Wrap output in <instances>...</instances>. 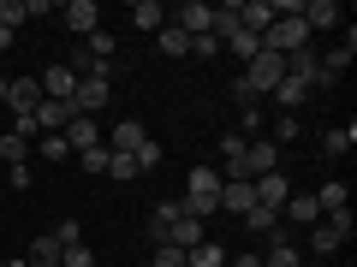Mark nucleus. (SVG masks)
<instances>
[{"label": "nucleus", "instance_id": "obj_1", "mask_svg": "<svg viewBox=\"0 0 357 267\" xmlns=\"http://www.w3.org/2000/svg\"><path fill=\"white\" fill-rule=\"evenodd\" d=\"M220 184L227 178L215 172V166H191V178H185V214H197V220H208V214H220Z\"/></svg>", "mask_w": 357, "mask_h": 267}, {"label": "nucleus", "instance_id": "obj_2", "mask_svg": "<svg viewBox=\"0 0 357 267\" xmlns=\"http://www.w3.org/2000/svg\"><path fill=\"white\" fill-rule=\"evenodd\" d=\"M250 65V72H244V89H250V95H274V89H280V77H286V60L280 54H256V60H244Z\"/></svg>", "mask_w": 357, "mask_h": 267}, {"label": "nucleus", "instance_id": "obj_3", "mask_svg": "<svg viewBox=\"0 0 357 267\" xmlns=\"http://www.w3.org/2000/svg\"><path fill=\"white\" fill-rule=\"evenodd\" d=\"M42 107V83L36 77H13L6 83V119H24V113H36Z\"/></svg>", "mask_w": 357, "mask_h": 267}, {"label": "nucleus", "instance_id": "obj_4", "mask_svg": "<svg viewBox=\"0 0 357 267\" xmlns=\"http://www.w3.org/2000/svg\"><path fill=\"white\" fill-rule=\"evenodd\" d=\"M351 48H357V30L345 24V48H333L328 60L316 65V83H310V89H328V83H340V77H345V65H351Z\"/></svg>", "mask_w": 357, "mask_h": 267}, {"label": "nucleus", "instance_id": "obj_5", "mask_svg": "<svg viewBox=\"0 0 357 267\" xmlns=\"http://www.w3.org/2000/svg\"><path fill=\"white\" fill-rule=\"evenodd\" d=\"M60 24L72 30V36H89V30H102V6H96V0H66Z\"/></svg>", "mask_w": 357, "mask_h": 267}, {"label": "nucleus", "instance_id": "obj_6", "mask_svg": "<svg viewBox=\"0 0 357 267\" xmlns=\"http://www.w3.org/2000/svg\"><path fill=\"white\" fill-rule=\"evenodd\" d=\"M36 83H42V102H72V95H77V72H72L66 60H60V65H48Z\"/></svg>", "mask_w": 357, "mask_h": 267}, {"label": "nucleus", "instance_id": "obj_7", "mask_svg": "<svg viewBox=\"0 0 357 267\" xmlns=\"http://www.w3.org/2000/svg\"><path fill=\"white\" fill-rule=\"evenodd\" d=\"M72 107H77L84 119H96V113L107 107V77H77V95H72Z\"/></svg>", "mask_w": 357, "mask_h": 267}, {"label": "nucleus", "instance_id": "obj_8", "mask_svg": "<svg viewBox=\"0 0 357 267\" xmlns=\"http://www.w3.org/2000/svg\"><path fill=\"white\" fill-rule=\"evenodd\" d=\"M30 119H36V131H42V137H54V131H66V125L77 119V107H72V102H42Z\"/></svg>", "mask_w": 357, "mask_h": 267}, {"label": "nucleus", "instance_id": "obj_9", "mask_svg": "<svg viewBox=\"0 0 357 267\" xmlns=\"http://www.w3.org/2000/svg\"><path fill=\"white\" fill-rule=\"evenodd\" d=\"M208 13H215V6H203V0H191V6H178V13H167V24H178L185 30V36H208Z\"/></svg>", "mask_w": 357, "mask_h": 267}, {"label": "nucleus", "instance_id": "obj_10", "mask_svg": "<svg viewBox=\"0 0 357 267\" xmlns=\"http://www.w3.org/2000/svg\"><path fill=\"white\" fill-rule=\"evenodd\" d=\"M274 0H238V24L250 30V36H268V24H274Z\"/></svg>", "mask_w": 357, "mask_h": 267}, {"label": "nucleus", "instance_id": "obj_11", "mask_svg": "<svg viewBox=\"0 0 357 267\" xmlns=\"http://www.w3.org/2000/svg\"><path fill=\"white\" fill-rule=\"evenodd\" d=\"M60 137H66V149H72V161H77V154H84V149H96V143H102V125H96V119H84V113H77L72 125L60 131Z\"/></svg>", "mask_w": 357, "mask_h": 267}, {"label": "nucleus", "instance_id": "obj_12", "mask_svg": "<svg viewBox=\"0 0 357 267\" xmlns=\"http://www.w3.org/2000/svg\"><path fill=\"white\" fill-rule=\"evenodd\" d=\"M250 191H256V202H262V208H274V214H280L286 196H292V184H286V172H268V178H256Z\"/></svg>", "mask_w": 357, "mask_h": 267}, {"label": "nucleus", "instance_id": "obj_13", "mask_svg": "<svg viewBox=\"0 0 357 267\" xmlns=\"http://www.w3.org/2000/svg\"><path fill=\"white\" fill-rule=\"evenodd\" d=\"M220 208H227V214H250V208H256V191H250V184H244V178H227V184H220Z\"/></svg>", "mask_w": 357, "mask_h": 267}, {"label": "nucleus", "instance_id": "obj_14", "mask_svg": "<svg viewBox=\"0 0 357 267\" xmlns=\"http://www.w3.org/2000/svg\"><path fill=\"white\" fill-rule=\"evenodd\" d=\"M280 220H298V226L310 232V226H321V208H316V196H298L292 191V196H286V208H280Z\"/></svg>", "mask_w": 357, "mask_h": 267}, {"label": "nucleus", "instance_id": "obj_15", "mask_svg": "<svg viewBox=\"0 0 357 267\" xmlns=\"http://www.w3.org/2000/svg\"><path fill=\"white\" fill-rule=\"evenodd\" d=\"M167 243H178V250H197V243H203V220H197V214H178L173 226H167Z\"/></svg>", "mask_w": 357, "mask_h": 267}, {"label": "nucleus", "instance_id": "obj_16", "mask_svg": "<svg viewBox=\"0 0 357 267\" xmlns=\"http://www.w3.org/2000/svg\"><path fill=\"white\" fill-rule=\"evenodd\" d=\"M333 24H345L333 0H310V6H304V30H333Z\"/></svg>", "mask_w": 357, "mask_h": 267}, {"label": "nucleus", "instance_id": "obj_17", "mask_svg": "<svg viewBox=\"0 0 357 267\" xmlns=\"http://www.w3.org/2000/svg\"><path fill=\"white\" fill-rule=\"evenodd\" d=\"M143 137H149V131H143L137 119H119V125H114V143H107V149H114V154H137V143H143Z\"/></svg>", "mask_w": 357, "mask_h": 267}, {"label": "nucleus", "instance_id": "obj_18", "mask_svg": "<svg viewBox=\"0 0 357 267\" xmlns=\"http://www.w3.org/2000/svg\"><path fill=\"white\" fill-rule=\"evenodd\" d=\"M131 24H137V30H149V36H155V30L167 24V6H161V0H137V6H131Z\"/></svg>", "mask_w": 357, "mask_h": 267}, {"label": "nucleus", "instance_id": "obj_19", "mask_svg": "<svg viewBox=\"0 0 357 267\" xmlns=\"http://www.w3.org/2000/svg\"><path fill=\"white\" fill-rule=\"evenodd\" d=\"M316 208H321V214H340V208H351V196H345L340 178H328V184L316 191Z\"/></svg>", "mask_w": 357, "mask_h": 267}, {"label": "nucleus", "instance_id": "obj_20", "mask_svg": "<svg viewBox=\"0 0 357 267\" xmlns=\"http://www.w3.org/2000/svg\"><path fill=\"white\" fill-rule=\"evenodd\" d=\"M155 42H161V54H173V60H185V54H191V36H185L178 24H161V30H155Z\"/></svg>", "mask_w": 357, "mask_h": 267}, {"label": "nucleus", "instance_id": "obj_21", "mask_svg": "<svg viewBox=\"0 0 357 267\" xmlns=\"http://www.w3.org/2000/svg\"><path fill=\"white\" fill-rule=\"evenodd\" d=\"M24 261H30V267H60V243H54L48 232H42V238L24 250Z\"/></svg>", "mask_w": 357, "mask_h": 267}, {"label": "nucleus", "instance_id": "obj_22", "mask_svg": "<svg viewBox=\"0 0 357 267\" xmlns=\"http://www.w3.org/2000/svg\"><path fill=\"white\" fill-rule=\"evenodd\" d=\"M178 214H185V202H155V214H149V238L161 243V238H167V226H173Z\"/></svg>", "mask_w": 357, "mask_h": 267}, {"label": "nucleus", "instance_id": "obj_23", "mask_svg": "<svg viewBox=\"0 0 357 267\" xmlns=\"http://www.w3.org/2000/svg\"><path fill=\"white\" fill-rule=\"evenodd\" d=\"M185 267H227V250H220V243H197V250H185Z\"/></svg>", "mask_w": 357, "mask_h": 267}, {"label": "nucleus", "instance_id": "obj_24", "mask_svg": "<svg viewBox=\"0 0 357 267\" xmlns=\"http://www.w3.org/2000/svg\"><path fill=\"white\" fill-rule=\"evenodd\" d=\"M274 102L292 113V107H304L310 102V83H298V77H280V89H274Z\"/></svg>", "mask_w": 357, "mask_h": 267}, {"label": "nucleus", "instance_id": "obj_25", "mask_svg": "<svg viewBox=\"0 0 357 267\" xmlns=\"http://www.w3.org/2000/svg\"><path fill=\"white\" fill-rule=\"evenodd\" d=\"M0 161L6 166H30V143L13 137V131H0Z\"/></svg>", "mask_w": 357, "mask_h": 267}, {"label": "nucleus", "instance_id": "obj_26", "mask_svg": "<svg viewBox=\"0 0 357 267\" xmlns=\"http://www.w3.org/2000/svg\"><path fill=\"white\" fill-rule=\"evenodd\" d=\"M30 161H72V149H66V137L54 131V137H36V149H30Z\"/></svg>", "mask_w": 357, "mask_h": 267}, {"label": "nucleus", "instance_id": "obj_27", "mask_svg": "<svg viewBox=\"0 0 357 267\" xmlns=\"http://www.w3.org/2000/svg\"><path fill=\"white\" fill-rule=\"evenodd\" d=\"M310 250H316V255H333V250H345V238L321 220V226H310Z\"/></svg>", "mask_w": 357, "mask_h": 267}, {"label": "nucleus", "instance_id": "obj_28", "mask_svg": "<svg viewBox=\"0 0 357 267\" xmlns=\"http://www.w3.org/2000/svg\"><path fill=\"white\" fill-rule=\"evenodd\" d=\"M107 178H114V184H131V178H137V161H131V154H114V149H107Z\"/></svg>", "mask_w": 357, "mask_h": 267}, {"label": "nucleus", "instance_id": "obj_29", "mask_svg": "<svg viewBox=\"0 0 357 267\" xmlns=\"http://www.w3.org/2000/svg\"><path fill=\"white\" fill-rule=\"evenodd\" d=\"M244 226H250V232H262V238H268V232L280 226V214H274V208H262V202H256L250 214H244Z\"/></svg>", "mask_w": 357, "mask_h": 267}, {"label": "nucleus", "instance_id": "obj_30", "mask_svg": "<svg viewBox=\"0 0 357 267\" xmlns=\"http://www.w3.org/2000/svg\"><path fill=\"white\" fill-rule=\"evenodd\" d=\"M220 161H227L220 172H232V166L244 161V137H238V131H227V137H220Z\"/></svg>", "mask_w": 357, "mask_h": 267}, {"label": "nucleus", "instance_id": "obj_31", "mask_svg": "<svg viewBox=\"0 0 357 267\" xmlns=\"http://www.w3.org/2000/svg\"><path fill=\"white\" fill-rule=\"evenodd\" d=\"M131 161H137V172H155V166H161V143H155V137H143Z\"/></svg>", "mask_w": 357, "mask_h": 267}, {"label": "nucleus", "instance_id": "obj_32", "mask_svg": "<svg viewBox=\"0 0 357 267\" xmlns=\"http://www.w3.org/2000/svg\"><path fill=\"white\" fill-rule=\"evenodd\" d=\"M149 267H185V250H178V243H155V255H149Z\"/></svg>", "mask_w": 357, "mask_h": 267}, {"label": "nucleus", "instance_id": "obj_33", "mask_svg": "<svg viewBox=\"0 0 357 267\" xmlns=\"http://www.w3.org/2000/svg\"><path fill=\"white\" fill-rule=\"evenodd\" d=\"M60 267H102V261H96L89 243H72V250H60Z\"/></svg>", "mask_w": 357, "mask_h": 267}, {"label": "nucleus", "instance_id": "obj_34", "mask_svg": "<svg viewBox=\"0 0 357 267\" xmlns=\"http://www.w3.org/2000/svg\"><path fill=\"white\" fill-rule=\"evenodd\" d=\"M227 48L238 54V60H256V54H262V36H250V30H238V36H232Z\"/></svg>", "mask_w": 357, "mask_h": 267}, {"label": "nucleus", "instance_id": "obj_35", "mask_svg": "<svg viewBox=\"0 0 357 267\" xmlns=\"http://www.w3.org/2000/svg\"><path fill=\"white\" fill-rule=\"evenodd\" d=\"M48 238L60 243V250H72V243H84V226H77V220H60V226H54Z\"/></svg>", "mask_w": 357, "mask_h": 267}, {"label": "nucleus", "instance_id": "obj_36", "mask_svg": "<svg viewBox=\"0 0 357 267\" xmlns=\"http://www.w3.org/2000/svg\"><path fill=\"white\" fill-rule=\"evenodd\" d=\"M298 131H304V119H298V113H280V119H274V137H268V143H292Z\"/></svg>", "mask_w": 357, "mask_h": 267}, {"label": "nucleus", "instance_id": "obj_37", "mask_svg": "<svg viewBox=\"0 0 357 267\" xmlns=\"http://www.w3.org/2000/svg\"><path fill=\"white\" fill-rule=\"evenodd\" d=\"M351 143H357V125H345V131H328V137H321V149H328V154H345Z\"/></svg>", "mask_w": 357, "mask_h": 267}, {"label": "nucleus", "instance_id": "obj_38", "mask_svg": "<svg viewBox=\"0 0 357 267\" xmlns=\"http://www.w3.org/2000/svg\"><path fill=\"white\" fill-rule=\"evenodd\" d=\"M77 166H84V172H107V143H96V149H84V154H77Z\"/></svg>", "mask_w": 357, "mask_h": 267}, {"label": "nucleus", "instance_id": "obj_39", "mask_svg": "<svg viewBox=\"0 0 357 267\" xmlns=\"http://www.w3.org/2000/svg\"><path fill=\"white\" fill-rule=\"evenodd\" d=\"M24 24V0H0V30H18Z\"/></svg>", "mask_w": 357, "mask_h": 267}, {"label": "nucleus", "instance_id": "obj_40", "mask_svg": "<svg viewBox=\"0 0 357 267\" xmlns=\"http://www.w3.org/2000/svg\"><path fill=\"white\" fill-rule=\"evenodd\" d=\"M191 54H197V60H215L220 42H215V36H197V42H191Z\"/></svg>", "mask_w": 357, "mask_h": 267}, {"label": "nucleus", "instance_id": "obj_41", "mask_svg": "<svg viewBox=\"0 0 357 267\" xmlns=\"http://www.w3.org/2000/svg\"><path fill=\"white\" fill-rule=\"evenodd\" d=\"M227 267H262V255H227Z\"/></svg>", "mask_w": 357, "mask_h": 267}, {"label": "nucleus", "instance_id": "obj_42", "mask_svg": "<svg viewBox=\"0 0 357 267\" xmlns=\"http://www.w3.org/2000/svg\"><path fill=\"white\" fill-rule=\"evenodd\" d=\"M6 48H13V30H0V54H6Z\"/></svg>", "mask_w": 357, "mask_h": 267}, {"label": "nucleus", "instance_id": "obj_43", "mask_svg": "<svg viewBox=\"0 0 357 267\" xmlns=\"http://www.w3.org/2000/svg\"><path fill=\"white\" fill-rule=\"evenodd\" d=\"M0 113H6V77H0Z\"/></svg>", "mask_w": 357, "mask_h": 267}, {"label": "nucleus", "instance_id": "obj_44", "mask_svg": "<svg viewBox=\"0 0 357 267\" xmlns=\"http://www.w3.org/2000/svg\"><path fill=\"white\" fill-rule=\"evenodd\" d=\"M0 267H24V255H13V261H0Z\"/></svg>", "mask_w": 357, "mask_h": 267}, {"label": "nucleus", "instance_id": "obj_45", "mask_svg": "<svg viewBox=\"0 0 357 267\" xmlns=\"http://www.w3.org/2000/svg\"><path fill=\"white\" fill-rule=\"evenodd\" d=\"M0 131H6V113H0Z\"/></svg>", "mask_w": 357, "mask_h": 267}, {"label": "nucleus", "instance_id": "obj_46", "mask_svg": "<svg viewBox=\"0 0 357 267\" xmlns=\"http://www.w3.org/2000/svg\"><path fill=\"white\" fill-rule=\"evenodd\" d=\"M107 267H114V261H107Z\"/></svg>", "mask_w": 357, "mask_h": 267}]
</instances>
